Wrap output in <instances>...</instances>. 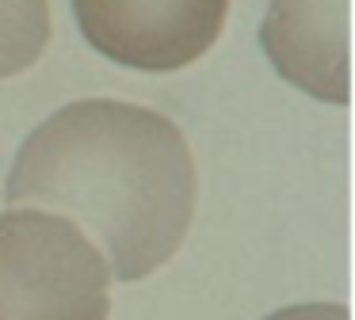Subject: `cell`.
<instances>
[{"label":"cell","mask_w":355,"mask_h":320,"mask_svg":"<svg viewBox=\"0 0 355 320\" xmlns=\"http://www.w3.org/2000/svg\"><path fill=\"white\" fill-rule=\"evenodd\" d=\"M4 202L85 225L111 278L141 282L184 248L199 172L168 114L126 99H73L19 145Z\"/></svg>","instance_id":"6da1fadb"},{"label":"cell","mask_w":355,"mask_h":320,"mask_svg":"<svg viewBox=\"0 0 355 320\" xmlns=\"http://www.w3.org/2000/svg\"><path fill=\"white\" fill-rule=\"evenodd\" d=\"M260 46L286 84L321 103H347V0H271Z\"/></svg>","instance_id":"277c9868"},{"label":"cell","mask_w":355,"mask_h":320,"mask_svg":"<svg viewBox=\"0 0 355 320\" xmlns=\"http://www.w3.org/2000/svg\"><path fill=\"white\" fill-rule=\"evenodd\" d=\"M230 0H73L80 38L138 73H176L199 61L225 27Z\"/></svg>","instance_id":"3957f363"},{"label":"cell","mask_w":355,"mask_h":320,"mask_svg":"<svg viewBox=\"0 0 355 320\" xmlns=\"http://www.w3.org/2000/svg\"><path fill=\"white\" fill-rule=\"evenodd\" d=\"M50 42V0H0V80L31 69Z\"/></svg>","instance_id":"5b68a950"},{"label":"cell","mask_w":355,"mask_h":320,"mask_svg":"<svg viewBox=\"0 0 355 320\" xmlns=\"http://www.w3.org/2000/svg\"><path fill=\"white\" fill-rule=\"evenodd\" d=\"M263 320H352L347 305L340 301H302V305H286V309L271 312Z\"/></svg>","instance_id":"8992f818"},{"label":"cell","mask_w":355,"mask_h":320,"mask_svg":"<svg viewBox=\"0 0 355 320\" xmlns=\"http://www.w3.org/2000/svg\"><path fill=\"white\" fill-rule=\"evenodd\" d=\"M111 271L100 248L58 213H0V320H107Z\"/></svg>","instance_id":"7a4b0ae2"}]
</instances>
